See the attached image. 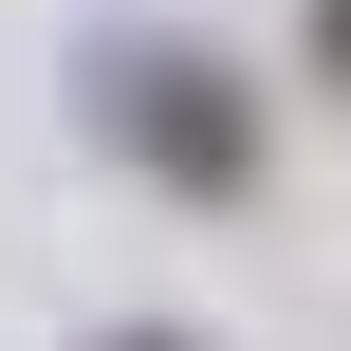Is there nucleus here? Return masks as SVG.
Returning <instances> with one entry per match:
<instances>
[{"label":"nucleus","mask_w":351,"mask_h":351,"mask_svg":"<svg viewBox=\"0 0 351 351\" xmlns=\"http://www.w3.org/2000/svg\"><path fill=\"white\" fill-rule=\"evenodd\" d=\"M93 111H111V148H130L167 204H259V93H241L204 37H111V56H93Z\"/></svg>","instance_id":"nucleus-1"},{"label":"nucleus","mask_w":351,"mask_h":351,"mask_svg":"<svg viewBox=\"0 0 351 351\" xmlns=\"http://www.w3.org/2000/svg\"><path fill=\"white\" fill-rule=\"evenodd\" d=\"M315 74H333V93H351V0H315Z\"/></svg>","instance_id":"nucleus-2"},{"label":"nucleus","mask_w":351,"mask_h":351,"mask_svg":"<svg viewBox=\"0 0 351 351\" xmlns=\"http://www.w3.org/2000/svg\"><path fill=\"white\" fill-rule=\"evenodd\" d=\"M93 351H185V333H93Z\"/></svg>","instance_id":"nucleus-3"}]
</instances>
